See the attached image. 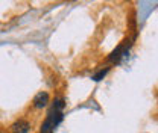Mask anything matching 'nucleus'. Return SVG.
<instances>
[{
    "label": "nucleus",
    "mask_w": 158,
    "mask_h": 133,
    "mask_svg": "<svg viewBox=\"0 0 158 133\" xmlns=\"http://www.w3.org/2000/svg\"><path fill=\"white\" fill-rule=\"evenodd\" d=\"M62 118H64V114L59 112V111H52V112H49L46 121H44L43 126H41V133H53L55 127L62 121Z\"/></svg>",
    "instance_id": "1"
},
{
    "label": "nucleus",
    "mask_w": 158,
    "mask_h": 133,
    "mask_svg": "<svg viewBox=\"0 0 158 133\" xmlns=\"http://www.w3.org/2000/svg\"><path fill=\"white\" fill-rule=\"evenodd\" d=\"M11 130L12 133H27L31 130V123L26 119H19L11 126Z\"/></svg>",
    "instance_id": "2"
},
{
    "label": "nucleus",
    "mask_w": 158,
    "mask_h": 133,
    "mask_svg": "<svg viewBox=\"0 0 158 133\" xmlns=\"http://www.w3.org/2000/svg\"><path fill=\"white\" fill-rule=\"evenodd\" d=\"M47 103H49V92H46V91H41V92H38V94L34 97V106L37 109L46 108Z\"/></svg>",
    "instance_id": "3"
},
{
    "label": "nucleus",
    "mask_w": 158,
    "mask_h": 133,
    "mask_svg": "<svg viewBox=\"0 0 158 133\" xmlns=\"http://www.w3.org/2000/svg\"><path fill=\"white\" fill-rule=\"evenodd\" d=\"M64 106H65L64 98H58V100H55V103H53V111H59V112H62Z\"/></svg>",
    "instance_id": "4"
},
{
    "label": "nucleus",
    "mask_w": 158,
    "mask_h": 133,
    "mask_svg": "<svg viewBox=\"0 0 158 133\" xmlns=\"http://www.w3.org/2000/svg\"><path fill=\"white\" fill-rule=\"evenodd\" d=\"M108 71H110V68H105V70H102V71H99V73H98V74H96V76H94V77H93V79H94L96 82H98V80H102L103 77L106 76V73H108Z\"/></svg>",
    "instance_id": "5"
}]
</instances>
